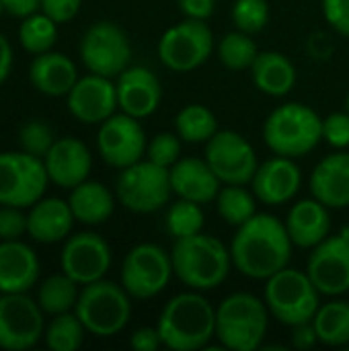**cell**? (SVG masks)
<instances>
[{"mask_svg": "<svg viewBox=\"0 0 349 351\" xmlns=\"http://www.w3.org/2000/svg\"><path fill=\"white\" fill-rule=\"evenodd\" d=\"M325 21L344 37H349V0H323Z\"/></svg>", "mask_w": 349, "mask_h": 351, "instance_id": "44", "label": "cell"}, {"mask_svg": "<svg viewBox=\"0 0 349 351\" xmlns=\"http://www.w3.org/2000/svg\"><path fill=\"white\" fill-rule=\"evenodd\" d=\"M175 130L187 144H206L218 132V119L206 105L191 103L177 113Z\"/></svg>", "mask_w": 349, "mask_h": 351, "instance_id": "32", "label": "cell"}, {"mask_svg": "<svg viewBox=\"0 0 349 351\" xmlns=\"http://www.w3.org/2000/svg\"><path fill=\"white\" fill-rule=\"evenodd\" d=\"M43 311L27 292L0 296V350L35 348L45 333Z\"/></svg>", "mask_w": 349, "mask_h": 351, "instance_id": "14", "label": "cell"}, {"mask_svg": "<svg viewBox=\"0 0 349 351\" xmlns=\"http://www.w3.org/2000/svg\"><path fill=\"white\" fill-rule=\"evenodd\" d=\"M82 0H41V12L58 25L70 23L80 12Z\"/></svg>", "mask_w": 349, "mask_h": 351, "instance_id": "43", "label": "cell"}, {"mask_svg": "<svg viewBox=\"0 0 349 351\" xmlns=\"http://www.w3.org/2000/svg\"><path fill=\"white\" fill-rule=\"evenodd\" d=\"M68 204L76 222L86 226H99L113 216L115 195L109 191L107 185L86 179L70 189Z\"/></svg>", "mask_w": 349, "mask_h": 351, "instance_id": "28", "label": "cell"}, {"mask_svg": "<svg viewBox=\"0 0 349 351\" xmlns=\"http://www.w3.org/2000/svg\"><path fill=\"white\" fill-rule=\"evenodd\" d=\"M323 140L337 148L344 150L349 146V113L348 111H337L331 113L329 117L323 119Z\"/></svg>", "mask_w": 349, "mask_h": 351, "instance_id": "42", "label": "cell"}, {"mask_svg": "<svg viewBox=\"0 0 349 351\" xmlns=\"http://www.w3.org/2000/svg\"><path fill=\"white\" fill-rule=\"evenodd\" d=\"M214 51V35L206 21L185 19L167 29L158 41V60L173 72L200 68Z\"/></svg>", "mask_w": 349, "mask_h": 351, "instance_id": "12", "label": "cell"}, {"mask_svg": "<svg viewBox=\"0 0 349 351\" xmlns=\"http://www.w3.org/2000/svg\"><path fill=\"white\" fill-rule=\"evenodd\" d=\"M302 183V175L294 158L274 156L257 167L255 177L251 181L253 193L259 202L267 206H282L298 193Z\"/></svg>", "mask_w": 349, "mask_h": 351, "instance_id": "20", "label": "cell"}, {"mask_svg": "<svg viewBox=\"0 0 349 351\" xmlns=\"http://www.w3.org/2000/svg\"><path fill=\"white\" fill-rule=\"evenodd\" d=\"M60 267L76 284H93L107 276L111 267V247L97 232L72 234L64 241Z\"/></svg>", "mask_w": 349, "mask_h": 351, "instance_id": "16", "label": "cell"}, {"mask_svg": "<svg viewBox=\"0 0 349 351\" xmlns=\"http://www.w3.org/2000/svg\"><path fill=\"white\" fill-rule=\"evenodd\" d=\"M53 142H56V138H53L51 128L41 119H31V121L23 123L19 130L21 150L27 154H33L37 158H45V154L49 152Z\"/></svg>", "mask_w": 349, "mask_h": 351, "instance_id": "39", "label": "cell"}, {"mask_svg": "<svg viewBox=\"0 0 349 351\" xmlns=\"http://www.w3.org/2000/svg\"><path fill=\"white\" fill-rule=\"evenodd\" d=\"M78 49L86 70L107 78H117L132 60L128 33L111 21L93 23L84 31Z\"/></svg>", "mask_w": 349, "mask_h": 351, "instance_id": "11", "label": "cell"}, {"mask_svg": "<svg viewBox=\"0 0 349 351\" xmlns=\"http://www.w3.org/2000/svg\"><path fill=\"white\" fill-rule=\"evenodd\" d=\"M204 228V212L202 204L181 199L175 202L167 212V230L173 239H185L200 234Z\"/></svg>", "mask_w": 349, "mask_h": 351, "instance_id": "37", "label": "cell"}, {"mask_svg": "<svg viewBox=\"0 0 349 351\" xmlns=\"http://www.w3.org/2000/svg\"><path fill=\"white\" fill-rule=\"evenodd\" d=\"M117 105L123 113L144 119L152 115L163 99V86L154 72L144 66H128L117 76Z\"/></svg>", "mask_w": 349, "mask_h": 351, "instance_id": "19", "label": "cell"}, {"mask_svg": "<svg viewBox=\"0 0 349 351\" xmlns=\"http://www.w3.org/2000/svg\"><path fill=\"white\" fill-rule=\"evenodd\" d=\"M319 343L329 348H341L349 343V302L333 300L319 306L313 319Z\"/></svg>", "mask_w": 349, "mask_h": 351, "instance_id": "30", "label": "cell"}, {"mask_svg": "<svg viewBox=\"0 0 349 351\" xmlns=\"http://www.w3.org/2000/svg\"><path fill=\"white\" fill-rule=\"evenodd\" d=\"M175 276L171 253L160 245H136L121 263V286L136 300L158 296Z\"/></svg>", "mask_w": 349, "mask_h": 351, "instance_id": "10", "label": "cell"}, {"mask_svg": "<svg viewBox=\"0 0 349 351\" xmlns=\"http://www.w3.org/2000/svg\"><path fill=\"white\" fill-rule=\"evenodd\" d=\"M56 39H58V23L51 21L41 10L21 19L19 43L25 51H29L33 56L49 51L53 47Z\"/></svg>", "mask_w": 349, "mask_h": 351, "instance_id": "34", "label": "cell"}, {"mask_svg": "<svg viewBox=\"0 0 349 351\" xmlns=\"http://www.w3.org/2000/svg\"><path fill=\"white\" fill-rule=\"evenodd\" d=\"M263 138L274 154L300 158L313 152L323 140V119L304 103H286L265 119Z\"/></svg>", "mask_w": 349, "mask_h": 351, "instance_id": "5", "label": "cell"}, {"mask_svg": "<svg viewBox=\"0 0 349 351\" xmlns=\"http://www.w3.org/2000/svg\"><path fill=\"white\" fill-rule=\"evenodd\" d=\"M68 111L80 123L95 125L103 123L117 111V86L113 78L86 74L76 80L72 90L66 95Z\"/></svg>", "mask_w": 349, "mask_h": 351, "instance_id": "18", "label": "cell"}, {"mask_svg": "<svg viewBox=\"0 0 349 351\" xmlns=\"http://www.w3.org/2000/svg\"><path fill=\"white\" fill-rule=\"evenodd\" d=\"M74 313L86 333L95 337H113L121 333L132 317V296L125 288L109 280H97L82 286Z\"/></svg>", "mask_w": 349, "mask_h": 351, "instance_id": "6", "label": "cell"}, {"mask_svg": "<svg viewBox=\"0 0 349 351\" xmlns=\"http://www.w3.org/2000/svg\"><path fill=\"white\" fill-rule=\"evenodd\" d=\"M346 111L349 113V95H348V99H346Z\"/></svg>", "mask_w": 349, "mask_h": 351, "instance_id": "50", "label": "cell"}, {"mask_svg": "<svg viewBox=\"0 0 349 351\" xmlns=\"http://www.w3.org/2000/svg\"><path fill=\"white\" fill-rule=\"evenodd\" d=\"M78 286L80 284H76L70 276H66L62 271V274L49 276L47 280H43L39 284L35 300L41 306V311L49 317L70 313V311H74L78 294H80Z\"/></svg>", "mask_w": 349, "mask_h": 351, "instance_id": "31", "label": "cell"}, {"mask_svg": "<svg viewBox=\"0 0 349 351\" xmlns=\"http://www.w3.org/2000/svg\"><path fill=\"white\" fill-rule=\"evenodd\" d=\"M251 76L255 86L269 97H286L296 84V68L280 51H259Z\"/></svg>", "mask_w": 349, "mask_h": 351, "instance_id": "29", "label": "cell"}, {"mask_svg": "<svg viewBox=\"0 0 349 351\" xmlns=\"http://www.w3.org/2000/svg\"><path fill=\"white\" fill-rule=\"evenodd\" d=\"M171 261L175 276L189 290L197 292L218 288L228 278L232 265L230 249H226V245L216 237L204 232L175 239Z\"/></svg>", "mask_w": 349, "mask_h": 351, "instance_id": "3", "label": "cell"}, {"mask_svg": "<svg viewBox=\"0 0 349 351\" xmlns=\"http://www.w3.org/2000/svg\"><path fill=\"white\" fill-rule=\"evenodd\" d=\"M76 218L70 204L60 197H41L27 212V234L41 245L62 243L70 237Z\"/></svg>", "mask_w": 349, "mask_h": 351, "instance_id": "23", "label": "cell"}, {"mask_svg": "<svg viewBox=\"0 0 349 351\" xmlns=\"http://www.w3.org/2000/svg\"><path fill=\"white\" fill-rule=\"evenodd\" d=\"M163 348L173 351H197L208 348L216 337V311L197 292H183L173 296L156 323Z\"/></svg>", "mask_w": 349, "mask_h": 351, "instance_id": "2", "label": "cell"}, {"mask_svg": "<svg viewBox=\"0 0 349 351\" xmlns=\"http://www.w3.org/2000/svg\"><path fill=\"white\" fill-rule=\"evenodd\" d=\"M265 282V304L274 319L288 327L311 323L315 319L321 306V292L306 271L284 267Z\"/></svg>", "mask_w": 349, "mask_h": 351, "instance_id": "7", "label": "cell"}, {"mask_svg": "<svg viewBox=\"0 0 349 351\" xmlns=\"http://www.w3.org/2000/svg\"><path fill=\"white\" fill-rule=\"evenodd\" d=\"M101 158L113 169H125L144 158L148 142L140 121L128 113H113L105 119L97 134Z\"/></svg>", "mask_w": 349, "mask_h": 351, "instance_id": "15", "label": "cell"}, {"mask_svg": "<svg viewBox=\"0 0 349 351\" xmlns=\"http://www.w3.org/2000/svg\"><path fill=\"white\" fill-rule=\"evenodd\" d=\"M173 193L169 169L154 165L152 160H138L121 169L115 195L119 204L134 214H150L160 210Z\"/></svg>", "mask_w": 349, "mask_h": 351, "instance_id": "8", "label": "cell"}, {"mask_svg": "<svg viewBox=\"0 0 349 351\" xmlns=\"http://www.w3.org/2000/svg\"><path fill=\"white\" fill-rule=\"evenodd\" d=\"M171 187L173 193H177L181 199H189L195 204H210L216 202V195L220 191V179L210 169L206 158H179L171 169Z\"/></svg>", "mask_w": 349, "mask_h": 351, "instance_id": "24", "label": "cell"}, {"mask_svg": "<svg viewBox=\"0 0 349 351\" xmlns=\"http://www.w3.org/2000/svg\"><path fill=\"white\" fill-rule=\"evenodd\" d=\"M311 193L329 210L349 208V152L329 154L315 167Z\"/></svg>", "mask_w": 349, "mask_h": 351, "instance_id": "25", "label": "cell"}, {"mask_svg": "<svg viewBox=\"0 0 349 351\" xmlns=\"http://www.w3.org/2000/svg\"><path fill=\"white\" fill-rule=\"evenodd\" d=\"M177 4L187 19L195 21H208L216 8V0H177Z\"/></svg>", "mask_w": 349, "mask_h": 351, "instance_id": "46", "label": "cell"}, {"mask_svg": "<svg viewBox=\"0 0 349 351\" xmlns=\"http://www.w3.org/2000/svg\"><path fill=\"white\" fill-rule=\"evenodd\" d=\"M306 274L325 296L349 292V232L327 237L319 243L306 263Z\"/></svg>", "mask_w": 349, "mask_h": 351, "instance_id": "17", "label": "cell"}, {"mask_svg": "<svg viewBox=\"0 0 349 351\" xmlns=\"http://www.w3.org/2000/svg\"><path fill=\"white\" fill-rule=\"evenodd\" d=\"M259 49L249 33L230 31L218 41V58L228 70H251Z\"/></svg>", "mask_w": 349, "mask_h": 351, "instance_id": "36", "label": "cell"}, {"mask_svg": "<svg viewBox=\"0 0 349 351\" xmlns=\"http://www.w3.org/2000/svg\"><path fill=\"white\" fill-rule=\"evenodd\" d=\"M284 224L294 247L315 249L331 232L329 208L319 199H302L290 208Z\"/></svg>", "mask_w": 349, "mask_h": 351, "instance_id": "27", "label": "cell"}, {"mask_svg": "<svg viewBox=\"0 0 349 351\" xmlns=\"http://www.w3.org/2000/svg\"><path fill=\"white\" fill-rule=\"evenodd\" d=\"M43 162L51 183L64 189H72L88 179L93 169V154L84 142L68 136L53 142Z\"/></svg>", "mask_w": 349, "mask_h": 351, "instance_id": "21", "label": "cell"}, {"mask_svg": "<svg viewBox=\"0 0 349 351\" xmlns=\"http://www.w3.org/2000/svg\"><path fill=\"white\" fill-rule=\"evenodd\" d=\"M269 21L267 0H237L232 6V23L239 31L255 35L265 29Z\"/></svg>", "mask_w": 349, "mask_h": 351, "instance_id": "38", "label": "cell"}, {"mask_svg": "<svg viewBox=\"0 0 349 351\" xmlns=\"http://www.w3.org/2000/svg\"><path fill=\"white\" fill-rule=\"evenodd\" d=\"M317 343H319V337H317L313 321L292 327V348L294 350H313Z\"/></svg>", "mask_w": 349, "mask_h": 351, "instance_id": "47", "label": "cell"}, {"mask_svg": "<svg viewBox=\"0 0 349 351\" xmlns=\"http://www.w3.org/2000/svg\"><path fill=\"white\" fill-rule=\"evenodd\" d=\"M49 177L43 158L19 152H0V206L29 210L45 195Z\"/></svg>", "mask_w": 349, "mask_h": 351, "instance_id": "9", "label": "cell"}, {"mask_svg": "<svg viewBox=\"0 0 349 351\" xmlns=\"http://www.w3.org/2000/svg\"><path fill=\"white\" fill-rule=\"evenodd\" d=\"M27 234L25 208L0 206V241H21Z\"/></svg>", "mask_w": 349, "mask_h": 351, "instance_id": "41", "label": "cell"}, {"mask_svg": "<svg viewBox=\"0 0 349 351\" xmlns=\"http://www.w3.org/2000/svg\"><path fill=\"white\" fill-rule=\"evenodd\" d=\"M292 239L286 224L272 214H255L243 226L230 245L232 265L251 280H267L288 267L292 257Z\"/></svg>", "mask_w": 349, "mask_h": 351, "instance_id": "1", "label": "cell"}, {"mask_svg": "<svg viewBox=\"0 0 349 351\" xmlns=\"http://www.w3.org/2000/svg\"><path fill=\"white\" fill-rule=\"evenodd\" d=\"M0 2H2L4 12L16 19H25L41 10V0H0Z\"/></svg>", "mask_w": 349, "mask_h": 351, "instance_id": "48", "label": "cell"}, {"mask_svg": "<svg viewBox=\"0 0 349 351\" xmlns=\"http://www.w3.org/2000/svg\"><path fill=\"white\" fill-rule=\"evenodd\" d=\"M37 253L23 241H0V294H25L39 282Z\"/></svg>", "mask_w": 349, "mask_h": 351, "instance_id": "22", "label": "cell"}, {"mask_svg": "<svg viewBox=\"0 0 349 351\" xmlns=\"http://www.w3.org/2000/svg\"><path fill=\"white\" fill-rule=\"evenodd\" d=\"M181 144H183V140L179 138V134L160 132L150 140V144L146 148V156L154 165L171 169L181 158Z\"/></svg>", "mask_w": 349, "mask_h": 351, "instance_id": "40", "label": "cell"}, {"mask_svg": "<svg viewBox=\"0 0 349 351\" xmlns=\"http://www.w3.org/2000/svg\"><path fill=\"white\" fill-rule=\"evenodd\" d=\"M216 208L226 224L239 228L257 214L255 193L245 189V185H224L216 195Z\"/></svg>", "mask_w": 349, "mask_h": 351, "instance_id": "33", "label": "cell"}, {"mask_svg": "<svg viewBox=\"0 0 349 351\" xmlns=\"http://www.w3.org/2000/svg\"><path fill=\"white\" fill-rule=\"evenodd\" d=\"M10 70H12V47L8 39L0 33V84H4Z\"/></svg>", "mask_w": 349, "mask_h": 351, "instance_id": "49", "label": "cell"}, {"mask_svg": "<svg viewBox=\"0 0 349 351\" xmlns=\"http://www.w3.org/2000/svg\"><path fill=\"white\" fill-rule=\"evenodd\" d=\"M269 311L253 294L237 292L216 308V337L222 348L232 351H255L265 341Z\"/></svg>", "mask_w": 349, "mask_h": 351, "instance_id": "4", "label": "cell"}, {"mask_svg": "<svg viewBox=\"0 0 349 351\" xmlns=\"http://www.w3.org/2000/svg\"><path fill=\"white\" fill-rule=\"evenodd\" d=\"M2 12H4V8H2V2H0V14H2Z\"/></svg>", "mask_w": 349, "mask_h": 351, "instance_id": "51", "label": "cell"}, {"mask_svg": "<svg viewBox=\"0 0 349 351\" xmlns=\"http://www.w3.org/2000/svg\"><path fill=\"white\" fill-rule=\"evenodd\" d=\"M206 162L222 185H249L259 167L255 148L232 130H218L206 142Z\"/></svg>", "mask_w": 349, "mask_h": 351, "instance_id": "13", "label": "cell"}, {"mask_svg": "<svg viewBox=\"0 0 349 351\" xmlns=\"http://www.w3.org/2000/svg\"><path fill=\"white\" fill-rule=\"evenodd\" d=\"M130 346L138 351H156L163 348V339L156 327H140L130 337Z\"/></svg>", "mask_w": 349, "mask_h": 351, "instance_id": "45", "label": "cell"}, {"mask_svg": "<svg viewBox=\"0 0 349 351\" xmlns=\"http://www.w3.org/2000/svg\"><path fill=\"white\" fill-rule=\"evenodd\" d=\"M84 325L74 311L56 315L45 327L43 339L51 351H76L84 341Z\"/></svg>", "mask_w": 349, "mask_h": 351, "instance_id": "35", "label": "cell"}, {"mask_svg": "<svg viewBox=\"0 0 349 351\" xmlns=\"http://www.w3.org/2000/svg\"><path fill=\"white\" fill-rule=\"evenodd\" d=\"M33 88L45 97H66L78 80L76 64L60 51H43L29 66Z\"/></svg>", "mask_w": 349, "mask_h": 351, "instance_id": "26", "label": "cell"}]
</instances>
